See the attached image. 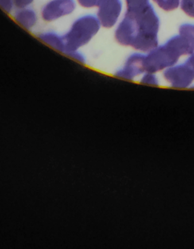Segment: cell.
<instances>
[{
	"instance_id": "277c9868",
	"label": "cell",
	"mask_w": 194,
	"mask_h": 249,
	"mask_svg": "<svg viewBox=\"0 0 194 249\" xmlns=\"http://www.w3.org/2000/svg\"><path fill=\"white\" fill-rule=\"evenodd\" d=\"M163 76L174 88H188L194 81V53L183 64L168 68Z\"/></svg>"
},
{
	"instance_id": "8fae6325",
	"label": "cell",
	"mask_w": 194,
	"mask_h": 249,
	"mask_svg": "<svg viewBox=\"0 0 194 249\" xmlns=\"http://www.w3.org/2000/svg\"><path fill=\"white\" fill-rule=\"evenodd\" d=\"M126 12H133L141 10L150 5L149 0H126Z\"/></svg>"
},
{
	"instance_id": "7c38bea8",
	"label": "cell",
	"mask_w": 194,
	"mask_h": 249,
	"mask_svg": "<svg viewBox=\"0 0 194 249\" xmlns=\"http://www.w3.org/2000/svg\"><path fill=\"white\" fill-rule=\"evenodd\" d=\"M163 10L170 12L177 9L180 4V0H153Z\"/></svg>"
},
{
	"instance_id": "4fadbf2b",
	"label": "cell",
	"mask_w": 194,
	"mask_h": 249,
	"mask_svg": "<svg viewBox=\"0 0 194 249\" xmlns=\"http://www.w3.org/2000/svg\"><path fill=\"white\" fill-rule=\"evenodd\" d=\"M180 8L186 15L194 18V0H181Z\"/></svg>"
},
{
	"instance_id": "ba28073f",
	"label": "cell",
	"mask_w": 194,
	"mask_h": 249,
	"mask_svg": "<svg viewBox=\"0 0 194 249\" xmlns=\"http://www.w3.org/2000/svg\"><path fill=\"white\" fill-rule=\"evenodd\" d=\"M14 18L21 26L28 30L33 28L37 21L36 12L28 7L18 9L15 14Z\"/></svg>"
},
{
	"instance_id": "3957f363",
	"label": "cell",
	"mask_w": 194,
	"mask_h": 249,
	"mask_svg": "<svg viewBox=\"0 0 194 249\" xmlns=\"http://www.w3.org/2000/svg\"><path fill=\"white\" fill-rule=\"evenodd\" d=\"M172 38L169 39L165 45L156 47L145 56L146 72L156 73L166 68L172 67L181 56V51L174 43Z\"/></svg>"
},
{
	"instance_id": "7a4b0ae2",
	"label": "cell",
	"mask_w": 194,
	"mask_h": 249,
	"mask_svg": "<svg viewBox=\"0 0 194 249\" xmlns=\"http://www.w3.org/2000/svg\"><path fill=\"white\" fill-rule=\"evenodd\" d=\"M102 27L97 16L86 15L78 18L71 24L65 35H63L65 44V55L68 53L78 51L87 45L98 34Z\"/></svg>"
},
{
	"instance_id": "2e32d148",
	"label": "cell",
	"mask_w": 194,
	"mask_h": 249,
	"mask_svg": "<svg viewBox=\"0 0 194 249\" xmlns=\"http://www.w3.org/2000/svg\"><path fill=\"white\" fill-rule=\"evenodd\" d=\"M66 55H68V56L71 57V59L77 61V62H80V63H82V64H84V63H86V62H87V59L85 57V55H83L81 52H80L79 50H78V51L68 53L66 54Z\"/></svg>"
},
{
	"instance_id": "e0dca14e",
	"label": "cell",
	"mask_w": 194,
	"mask_h": 249,
	"mask_svg": "<svg viewBox=\"0 0 194 249\" xmlns=\"http://www.w3.org/2000/svg\"><path fill=\"white\" fill-rule=\"evenodd\" d=\"M12 2L14 7L20 9L29 7L30 5L34 2V0H12Z\"/></svg>"
},
{
	"instance_id": "9c48e42d",
	"label": "cell",
	"mask_w": 194,
	"mask_h": 249,
	"mask_svg": "<svg viewBox=\"0 0 194 249\" xmlns=\"http://www.w3.org/2000/svg\"><path fill=\"white\" fill-rule=\"evenodd\" d=\"M39 39L47 45L53 48L59 52L65 53V44L63 35H58L52 31L43 32L38 35Z\"/></svg>"
},
{
	"instance_id": "52a82bcc",
	"label": "cell",
	"mask_w": 194,
	"mask_h": 249,
	"mask_svg": "<svg viewBox=\"0 0 194 249\" xmlns=\"http://www.w3.org/2000/svg\"><path fill=\"white\" fill-rule=\"evenodd\" d=\"M145 56L143 54H132L128 58L123 67L114 73V75L123 79L133 80L137 75L146 72L144 66Z\"/></svg>"
},
{
	"instance_id": "ac0fdd59",
	"label": "cell",
	"mask_w": 194,
	"mask_h": 249,
	"mask_svg": "<svg viewBox=\"0 0 194 249\" xmlns=\"http://www.w3.org/2000/svg\"><path fill=\"white\" fill-rule=\"evenodd\" d=\"M0 7L7 13H10L14 7V5L12 0H0Z\"/></svg>"
},
{
	"instance_id": "8992f818",
	"label": "cell",
	"mask_w": 194,
	"mask_h": 249,
	"mask_svg": "<svg viewBox=\"0 0 194 249\" xmlns=\"http://www.w3.org/2000/svg\"><path fill=\"white\" fill-rule=\"evenodd\" d=\"M97 9V17L102 27L111 28L115 25L121 16L122 3L121 0H101Z\"/></svg>"
},
{
	"instance_id": "6da1fadb",
	"label": "cell",
	"mask_w": 194,
	"mask_h": 249,
	"mask_svg": "<svg viewBox=\"0 0 194 249\" xmlns=\"http://www.w3.org/2000/svg\"><path fill=\"white\" fill-rule=\"evenodd\" d=\"M130 16L133 27L130 47L137 51H152L158 47L160 19L152 5L134 12H125Z\"/></svg>"
},
{
	"instance_id": "30bf717a",
	"label": "cell",
	"mask_w": 194,
	"mask_h": 249,
	"mask_svg": "<svg viewBox=\"0 0 194 249\" xmlns=\"http://www.w3.org/2000/svg\"><path fill=\"white\" fill-rule=\"evenodd\" d=\"M179 33L189 42L194 51V25L191 24H182L179 28Z\"/></svg>"
},
{
	"instance_id": "5bb4252c",
	"label": "cell",
	"mask_w": 194,
	"mask_h": 249,
	"mask_svg": "<svg viewBox=\"0 0 194 249\" xmlns=\"http://www.w3.org/2000/svg\"><path fill=\"white\" fill-rule=\"evenodd\" d=\"M77 2L85 9H93L99 6L101 0H77Z\"/></svg>"
},
{
	"instance_id": "9a60e30c",
	"label": "cell",
	"mask_w": 194,
	"mask_h": 249,
	"mask_svg": "<svg viewBox=\"0 0 194 249\" xmlns=\"http://www.w3.org/2000/svg\"><path fill=\"white\" fill-rule=\"evenodd\" d=\"M141 82L143 84H145V85H159V82H158L157 78H156L154 73L146 72V74H145V75L141 79Z\"/></svg>"
},
{
	"instance_id": "5b68a950",
	"label": "cell",
	"mask_w": 194,
	"mask_h": 249,
	"mask_svg": "<svg viewBox=\"0 0 194 249\" xmlns=\"http://www.w3.org/2000/svg\"><path fill=\"white\" fill-rule=\"evenodd\" d=\"M76 5L75 0H50L42 9V18L47 22L56 21L72 14Z\"/></svg>"
}]
</instances>
